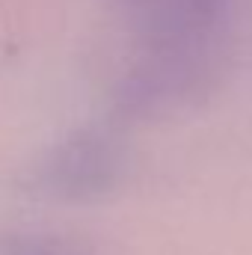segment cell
<instances>
[{
    "label": "cell",
    "mask_w": 252,
    "mask_h": 255,
    "mask_svg": "<svg viewBox=\"0 0 252 255\" xmlns=\"http://www.w3.org/2000/svg\"><path fill=\"white\" fill-rule=\"evenodd\" d=\"M125 169V145L104 128H83L45 157L42 190L60 199H92L107 193Z\"/></svg>",
    "instance_id": "cell-2"
},
{
    "label": "cell",
    "mask_w": 252,
    "mask_h": 255,
    "mask_svg": "<svg viewBox=\"0 0 252 255\" xmlns=\"http://www.w3.org/2000/svg\"><path fill=\"white\" fill-rule=\"evenodd\" d=\"M0 255H89L86 244L60 235V232H39V229H9L0 232Z\"/></svg>",
    "instance_id": "cell-3"
},
{
    "label": "cell",
    "mask_w": 252,
    "mask_h": 255,
    "mask_svg": "<svg viewBox=\"0 0 252 255\" xmlns=\"http://www.w3.org/2000/svg\"><path fill=\"white\" fill-rule=\"evenodd\" d=\"M133 45L119 101L160 116L205 98L226 63L232 0H119Z\"/></svg>",
    "instance_id": "cell-1"
}]
</instances>
